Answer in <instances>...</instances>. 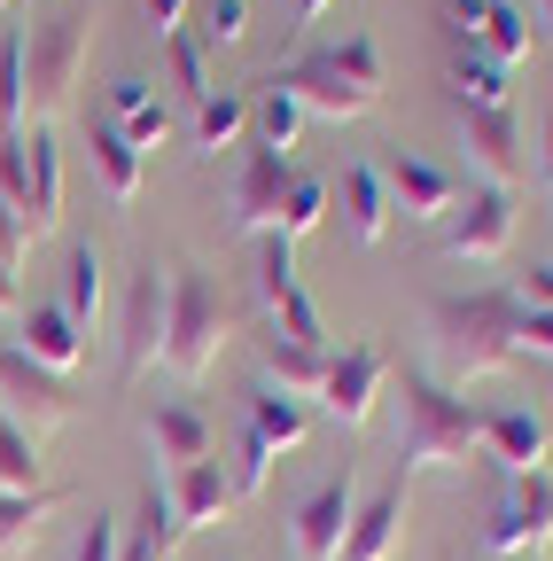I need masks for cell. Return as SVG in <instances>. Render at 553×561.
Masks as SVG:
<instances>
[{
	"label": "cell",
	"mask_w": 553,
	"mask_h": 561,
	"mask_svg": "<svg viewBox=\"0 0 553 561\" xmlns=\"http://www.w3.org/2000/svg\"><path fill=\"white\" fill-rule=\"evenodd\" d=\"M522 297L515 289H475V297H437L429 305V343H437V382H483L507 359H522Z\"/></svg>",
	"instance_id": "6da1fadb"
},
{
	"label": "cell",
	"mask_w": 553,
	"mask_h": 561,
	"mask_svg": "<svg viewBox=\"0 0 553 561\" xmlns=\"http://www.w3.org/2000/svg\"><path fill=\"white\" fill-rule=\"evenodd\" d=\"M483 453V405L445 390L437 375L405 367L398 375V468H468Z\"/></svg>",
	"instance_id": "7a4b0ae2"
},
{
	"label": "cell",
	"mask_w": 553,
	"mask_h": 561,
	"mask_svg": "<svg viewBox=\"0 0 553 561\" xmlns=\"http://www.w3.org/2000/svg\"><path fill=\"white\" fill-rule=\"evenodd\" d=\"M227 351V297L211 289V273H172V335H164V367L172 375H211V359Z\"/></svg>",
	"instance_id": "3957f363"
},
{
	"label": "cell",
	"mask_w": 553,
	"mask_h": 561,
	"mask_svg": "<svg viewBox=\"0 0 553 561\" xmlns=\"http://www.w3.org/2000/svg\"><path fill=\"white\" fill-rule=\"evenodd\" d=\"M79 62H87V16H55L39 32H24V117H55L79 87Z\"/></svg>",
	"instance_id": "277c9868"
},
{
	"label": "cell",
	"mask_w": 553,
	"mask_h": 561,
	"mask_svg": "<svg viewBox=\"0 0 553 561\" xmlns=\"http://www.w3.org/2000/svg\"><path fill=\"white\" fill-rule=\"evenodd\" d=\"M538 546H553V476H507L492 523H483V553L492 561H530Z\"/></svg>",
	"instance_id": "5b68a950"
},
{
	"label": "cell",
	"mask_w": 553,
	"mask_h": 561,
	"mask_svg": "<svg viewBox=\"0 0 553 561\" xmlns=\"http://www.w3.org/2000/svg\"><path fill=\"white\" fill-rule=\"evenodd\" d=\"M164 335H172V273L141 265L133 273V297H125V335H117V382H141L164 359Z\"/></svg>",
	"instance_id": "8992f818"
},
{
	"label": "cell",
	"mask_w": 553,
	"mask_h": 561,
	"mask_svg": "<svg viewBox=\"0 0 553 561\" xmlns=\"http://www.w3.org/2000/svg\"><path fill=\"white\" fill-rule=\"evenodd\" d=\"M382 390H390V359H382V343L327 351V382H320V398H327V413L343 421V430H367L375 405H382Z\"/></svg>",
	"instance_id": "52a82bcc"
},
{
	"label": "cell",
	"mask_w": 553,
	"mask_h": 561,
	"mask_svg": "<svg viewBox=\"0 0 553 561\" xmlns=\"http://www.w3.org/2000/svg\"><path fill=\"white\" fill-rule=\"evenodd\" d=\"M352 515H359V483H352V468L343 476H320L304 500H297V553L304 561H335L343 553V538H352Z\"/></svg>",
	"instance_id": "ba28073f"
},
{
	"label": "cell",
	"mask_w": 553,
	"mask_h": 561,
	"mask_svg": "<svg viewBox=\"0 0 553 561\" xmlns=\"http://www.w3.org/2000/svg\"><path fill=\"white\" fill-rule=\"evenodd\" d=\"M515 242V195L507 187H468L445 210V250L452 257H507Z\"/></svg>",
	"instance_id": "9c48e42d"
},
{
	"label": "cell",
	"mask_w": 553,
	"mask_h": 561,
	"mask_svg": "<svg viewBox=\"0 0 553 561\" xmlns=\"http://www.w3.org/2000/svg\"><path fill=\"white\" fill-rule=\"evenodd\" d=\"M273 87L297 94V110H304V117H335V125H352V117H367V110H375V102H367V94H359V87L327 62V47H320V55L281 62V70H273Z\"/></svg>",
	"instance_id": "30bf717a"
},
{
	"label": "cell",
	"mask_w": 553,
	"mask_h": 561,
	"mask_svg": "<svg viewBox=\"0 0 553 561\" xmlns=\"http://www.w3.org/2000/svg\"><path fill=\"white\" fill-rule=\"evenodd\" d=\"M545 453H553L545 413H530V405H483V460H492L499 476H538Z\"/></svg>",
	"instance_id": "8fae6325"
},
{
	"label": "cell",
	"mask_w": 553,
	"mask_h": 561,
	"mask_svg": "<svg viewBox=\"0 0 553 561\" xmlns=\"http://www.w3.org/2000/svg\"><path fill=\"white\" fill-rule=\"evenodd\" d=\"M382 187H390V210H405V219H437L445 227V210L460 203V180L429 157H413V149H390L382 157Z\"/></svg>",
	"instance_id": "7c38bea8"
},
{
	"label": "cell",
	"mask_w": 553,
	"mask_h": 561,
	"mask_svg": "<svg viewBox=\"0 0 553 561\" xmlns=\"http://www.w3.org/2000/svg\"><path fill=\"white\" fill-rule=\"evenodd\" d=\"M164 491V515H172V538H187V530H211L227 507H234V483H227V460H195V468H172V483H157Z\"/></svg>",
	"instance_id": "4fadbf2b"
},
{
	"label": "cell",
	"mask_w": 553,
	"mask_h": 561,
	"mask_svg": "<svg viewBox=\"0 0 553 561\" xmlns=\"http://www.w3.org/2000/svg\"><path fill=\"white\" fill-rule=\"evenodd\" d=\"M0 398H16V405H24V430H32V437H39V430H55V421H71V413H79L71 382H62V375H47V367H32V359H24L16 343L0 351Z\"/></svg>",
	"instance_id": "5bb4252c"
},
{
	"label": "cell",
	"mask_w": 553,
	"mask_h": 561,
	"mask_svg": "<svg viewBox=\"0 0 553 561\" xmlns=\"http://www.w3.org/2000/svg\"><path fill=\"white\" fill-rule=\"evenodd\" d=\"M281 195H289V157H273L250 140V157L234 172V227L242 234H273L281 227Z\"/></svg>",
	"instance_id": "9a60e30c"
},
{
	"label": "cell",
	"mask_w": 553,
	"mask_h": 561,
	"mask_svg": "<svg viewBox=\"0 0 553 561\" xmlns=\"http://www.w3.org/2000/svg\"><path fill=\"white\" fill-rule=\"evenodd\" d=\"M327 195L343 203V234H352L359 250H375L390 234V187H382V164H343V180H327Z\"/></svg>",
	"instance_id": "2e32d148"
},
{
	"label": "cell",
	"mask_w": 553,
	"mask_h": 561,
	"mask_svg": "<svg viewBox=\"0 0 553 561\" xmlns=\"http://www.w3.org/2000/svg\"><path fill=\"white\" fill-rule=\"evenodd\" d=\"M398 530H405V468H398L382 491H367V500H359L352 538H343L335 561H390V553H398Z\"/></svg>",
	"instance_id": "e0dca14e"
},
{
	"label": "cell",
	"mask_w": 553,
	"mask_h": 561,
	"mask_svg": "<svg viewBox=\"0 0 553 561\" xmlns=\"http://www.w3.org/2000/svg\"><path fill=\"white\" fill-rule=\"evenodd\" d=\"M460 149L492 172V187H507L522 172V125H515V110H460Z\"/></svg>",
	"instance_id": "ac0fdd59"
},
{
	"label": "cell",
	"mask_w": 553,
	"mask_h": 561,
	"mask_svg": "<svg viewBox=\"0 0 553 561\" xmlns=\"http://www.w3.org/2000/svg\"><path fill=\"white\" fill-rule=\"evenodd\" d=\"M16 351H24L32 367H47V375H71L87 359V328L62 312V305H32L24 328H16Z\"/></svg>",
	"instance_id": "d6986e66"
},
{
	"label": "cell",
	"mask_w": 553,
	"mask_h": 561,
	"mask_svg": "<svg viewBox=\"0 0 553 561\" xmlns=\"http://www.w3.org/2000/svg\"><path fill=\"white\" fill-rule=\"evenodd\" d=\"M242 430H250L273 460H281V453H297V445L312 437V405H304V398H289L281 382H257V390H250V421H242Z\"/></svg>",
	"instance_id": "ffe728a7"
},
{
	"label": "cell",
	"mask_w": 553,
	"mask_h": 561,
	"mask_svg": "<svg viewBox=\"0 0 553 561\" xmlns=\"http://www.w3.org/2000/svg\"><path fill=\"white\" fill-rule=\"evenodd\" d=\"M149 445H157L164 468H195V460H211V421H203V405H187V398H164L149 413Z\"/></svg>",
	"instance_id": "44dd1931"
},
{
	"label": "cell",
	"mask_w": 553,
	"mask_h": 561,
	"mask_svg": "<svg viewBox=\"0 0 553 561\" xmlns=\"http://www.w3.org/2000/svg\"><path fill=\"white\" fill-rule=\"evenodd\" d=\"M62 227V149H55V133L32 125V195H24V234H55Z\"/></svg>",
	"instance_id": "7402d4cb"
},
{
	"label": "cell",
	"mask_w": 553,
	"mask_h": 561,
	"mask_svg": "<svg viewBox=\"0 0 553 561\" xmlns=\"http://www.w3.org/2000/svg\"><path fill=\"white\" fill-rule=\"evenodd\" d=\"M87 149H94V172H102L110 203H133V195H141V180H149V157L133 149V140H125L117 125H94V133H87Z\"/></svg>",
	"instance_id": "603a6c76"
},
{
	"label": "cell",
	"mask_w": 553,
	"mask_h": 561,
	"mask_svg": "<svg viewBox=\"0 0 553 561\" xmlns=\"http://www.w3.org/2000/svg\"><path fill=\"white\" fill-rule=\"evenodd\" d=\"M265 382H281L289 398H320V382H327V351L265 335Z\"/></svg>",
	"instance_id": "cb8c5ba5"
},
{
	"label": "cell",
	"mask_w": 553,
	"mask_h": 561,
	"mask_svg": "<svg viewBox=\"0 0 553 561\" xmlns=\"http://www.w3.org/2000/svg\"><path fill=\"white\" fill-rule=\"evenodd\" d=\"M452 94H460V110H515L507 94V62H492V55H483V47H468L460 62H452Z\"/></svg>",
	"instance_id": "d4e9b609"
},
{
	"label": "cell",
	"mask_w": 553,
	"mask_h": 561,
	"mask_svg": "<svg viewBox=\"0 0 553 561\" xmlns=\"http://www.w3.org/2000/svg\"><path fill=\"white\" fill-rule=\"evenodd\" d=\"M250 133H257V149L289 157V149H297V133H304V110H297V94H281V87L265 79V94L250 102Z\"/></svg>",
	"instance_id": "484cf974"
},
{
	"label": "cell",
	"mask_w": 553,
	"mask_h": 561,
	"mask_svg": "<svg viewBox=\"0 0 553 561\" xmlns=\"http://www.w3.org/2000/svg\"><path fill=\"white\" fill-rule=\"evenodd\" d=\"M250 133V102L242 94H227V87H211L195 102V149L211 157V149H227V140H242Z\"/></svg>",
	"instance_id": "4316f807"
},
{
	"label": "cell",
	"mask_w": 553,
	"mask_h": 561,
	"mask_svg": "<svg viewBox=\"0 0 553 561\" xmlns=\"http://www.w3.org/2000/svg\"><path fill=\"white\" fill-rule=\"evenodd\" d=\"M55 305L71 312L79 328H94V312H102V250L94 242H71V273H62V297Z\"/></svg>",
	"instance_id": "83f0119b"
},
{
	"label": "cell",
	"mask_w": 553,
	"mask_h": 561,
	"mask_svg": "<svg viewBox=\"0 0 553 561\" xmlns=\"http://www.w3.org/2000/svg\"><path fill=\"white\" fill-rule=\"evenodd\" d=\"M55 507V491H0V561H16Z\"/></svg>",
	"instance_id": "f1b7e54d"
},
{
	"label": "cell",
	"mask_w": 553,
	"mask_h": 561,
	"mask_svg": "<svg viewBox=\"0 0 553 561\" xmlns=\"http://www.w3.org/2000/svg\"><path fill=\"white\" fill-rule=\"evenodd\" d=\"M327 180L320 172H289V195H281V227H273V234H289V242H304L312 227H327Z\"/></svg>",
	"instance_id": "f546056e"
},
{
	"label": "cell",
	"mask_w": 553,
	"mask_h": 561,
	"mask_svg": "<svg viewBox=\"0 0 553 561\" xmlns=\"http://www.w3.org/2000/svg\"><path fill=\"white\" fill-rule=\"evenodd\" d=\"M265 312H273V335H281V343H312V351H327V320H320V305L297 289V280H289L281 297H265Z\"/></svg>",
	"instance_id": "4dcf8cb0"
},
{
	"label": "cell",
	"mask_w": 553,
	"mask_h": 561,
	"mask_svg": "<svg viewBox=\"0 0 553 561\" xmlns=\"http://www.w3.org/2000/svg\"><path fill=\"white\" fill-rule=\"evenodd\" d=\"M0 491H47L39 483V437L24 421H0Z\"/></svg>",
	"instance_id": "1f68e13d"
},
{
	"label": "cell",
	"mask_w": 553,
	"mask_h": 561,
	"mask_svg": "<svg viewBox=\"0 0 553 561\" xmlns=\"http://www.w3.org/2000/svg\"><path fill=\"white\" fill-rule=\"evenodd\" d=\"M164 62H172V87L187 94V102H203V94H211V47H203V32H172L164 39Z\"/></svg>",
	"instance_id": "d6a6232c"
},
{
	"label": "cell",
	"mask_w": 553,
	"mask_h": 561,
	"mask_svg": "<svg viewBox=\"0 0 553 561\" xmlns=\"http://www.w3.org/2000/svg\"><path fill=\"white\" fill-rule=\"evenodd\" d=\"M327 62L343 70V79H352L367 102H382V47H375V32H352V39H335L327 47Z\"/></svg>",
	"instance_id": "836d02e7"
},
{
	"label": "cell",
	"mask_w": 553,
	"mask_h": 561,
	"mask_svg": "<svg viewBox=\"0 0 553 561\" xmlns=\"http://www.w3.org/2000/svg\"><path fill=\"white\" fill-rule=\"evenodd\" d=\"M0 133H24V32L0 39Z\"/></svg>",
	"instance_id": "e575fe53"
},
{
	"label": "cell",
	"mask_w": 553,
	"mask_h": 561,
	"mask_svg": "<svg viewBox=\"0 0 553 561\" xmlns=\"http://www.w3.org/2000/svg\"><path fill=\"white\" fill-rule=\"evenodd\" d=\"M172 546H180V538H172V515H164V491L149 483V530H133L117 561H172Z\"/></svg>",
	"instance_id": "d590c367"
},
{
	"label": "cell",
	"mask_w": 553,
	"mask_h": 561,
	"mask_svg": "<svg viewBox=\"0 0 553 561\" xmlns=\"http://www.w3.org/2000/svg\"><path fill=\"white\" fill-rule=\"evenodd\" d=\"M0 195H9L16 210H24V195H32V140H24V133H0Z\"/></svg>",
	"instance_id": "8d00e7d4"
},
{
	"label": "cell",
	"mask_w": 553,
	"mask_h": 561,
	"mask_svg": "<svg viewBox=\"0 0 553 561\" xmlns=\"http://www.w3.org/2000/svg\"><path fill=\"white\" fill-rule=\"evenodd\" d=\"M250 39V0H211L203 9V47H234Z\"/></svg>",
	"instance_id": "74e56055"
},
{
	"label": "cell",
	"mask_w": 553,
	"mask_h": 561,
	"mask_svg": "<svg viewBox=\"0 0 553 561\" xmlns=\"http://www.w3.org/2000/svg\"><path fill=\"white\" fill-rule=\"evenodd\" d=\"M117 553H125V523L94 507V523L79 530V553H71V561H117Z\"/></svg>",
	"instance_id": "f35d334b"
},
{
	"label": "cell",
	"mask_w": 553,
	"mask_h": 561,
	"mask_svg": "<svg viewBox=\"0 0 553 561\" xmlns=\"http://www.w3.org/2000/svg\"><path fill=\"white\" fill-rule=\"evenodd\" d=\"M117 133H125V140H133V149H141V157H149V149H157V140H172V110H164V102H149V110H133V117H117Z\"/></svg>",
	"instance_id": "ab89813d"
},
{
	"label": "cell",
	"mask_w": 553,
	"mask_h": 561,
	"mask_svg": "<svg viewBox=\"0 0 553 561\" xmlns=\"http://www.w3.org/2000/svg\"><path fill=\"white\" fill-rule=\"evenodd\" d=\"M149 102H157V94H149V79H141V70H117V79H110V110H117V117L149 110ZM117 117H110V125H117Z\"/></svg>",
	"instance_id": "60d3db41"
},
{
	"label": "cell",
	"mask_w": 553,
	"mask_h": 561,
	"mask_svg": "<svg viewBox=\"0 0 553 561\" xmlns=\"http://www.w3.org/2000/svg\"><path fill=\"white\" fill-rule=\"evenodd\" d=\"M445 24L475 47V39H483V24H492V0H445Z\"/></svg>",
	"instance_id": "b9f144b4"
},
{
	"label": "cell",
	"mask_w": 553,
	"mask_h": 561,
	"mask_svg": "<svg viewBox=\"0 0 553 561\" xmlns=\"http://www.w3.org/2000/svg\"><path fill=\"white\" fill-rule=\"evenodd\" d=\"M24 250H32V234H24V210H16L9 195H0V257H9V265H16Z\"/></svg>",
	"instance_id": "7bdbcfd3"
},
{
	"label": "cell",
	"mask_w": 553,
	"mask_h": 561,
	"mask_svg": "<svg viewBox=\"0 0 553 561\" xmlns=\"http://www.w3.org/2000/svg\"><path fill=\"white\" fill-rule=\"evenodd\" d=\"M522 351H530V359H553V312H530L522 305V335H515Z\"/></svg>",
	"instance_id": "ee69618b"
},
{
	"label": "cell",
	"mask_w": 553,
	"mask_h": 561,
	"mask_svg": "<svg viewBox=\"0 0 553 561\" xmlns=\"http://www.w3.org/2000/svg\"><path fill=\"white\" fill-rule=\"evenodd\" d=\"M515 297H522L530 312H553V265H530V273H522V289H515Z\"/></svg>",
	"instance_id": "f6af8a7d"
},
{
	"label": "cell",
	"mask_w": 553,
	"mask_h": 561,
	"mask_svg": "<svg viewBox=\"0 0 553 561\" xmlns=\"http://www.w3.org/2000/svg\"><path fill=\"white\" fill-rule=\"evenodd\" d=\"M141 9H149V32H157V39H172V32L187 24V0H141Z\"/></svg>",
	"instance_id": "bcb514c9"
},
{
	"label": "cell",
	"mask_w": 553,
	"mask_h": 561,
	"mask_svg": "<svg viewBox=\"0 0 553 561\" xmlns=\"http://www.w3.org/2000/svg\"><path fill=\"white\" fill-rule=\"evenodd\" d=\"M0 312H24V289H16V265L0 257Z\"/></svg>",
	"instance_id": "7dc6e473"
},
{
	"label": "cell",
	"mask_w": 553,
	"mask_h": 561,
	"mask_svg": "<svg viewBox=\"0 0 553 561\" xmlns=\"http://www.w3.org/2000/svg\"><path fill=\"white\" fill-rule=\"evenodd\" d=\"M538 172L553 180V125H545V149H538Z\"/></svg>",
	"instance_id": "c3c4849f"
},
{
	"label": "cell",
	"mask_w": 553,
	"mask_h": 561,
	"mask_svg": "<svg viewBox=\"0 0 553 561\" xmlns=\"http://www.w3.org/2000/svg\"><path fill=\"white\" fill-rule=\"evenodd\" d=\"M320 9H327V0H297V24H312Z\"/></svg>",
	"instance_id": "681fc988"
},
{
	"label": "cell",
	"mask_w": 553,
	"mask_h": 561,
	"mask_svg": "<svg viewBox=\"0 0 553 561\" xmlns=\"http://www.w3.org/2000/svg\"><path fill=\"white\" fill-rule=\"evenodd\" d=\"M538 16H545V24H538V32H553V0H538Z\"/></svg>",
	"instance_id": "f907efd6"
},
{
	"label": "cell",
	"mask_w": 553,
	"mask_h": 561,
	"mask_svg": "<svg viewBox=\"0 0 553 561\" xmlns=\"http://www.w3.org/2000/svg\"><path fill=\"white\" fill-rule=\"evenodd\" d=\"M0 9H9V0H0Z\"/></svg>",
	"instance_id": "816d5d0a"
}]
</instances>
